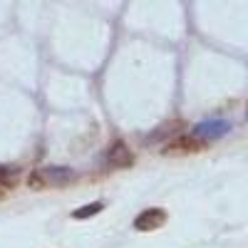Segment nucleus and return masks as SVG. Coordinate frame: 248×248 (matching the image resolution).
<instances>
[{
    "mask_svg": "<svg viewBox=\"0 0 248 248\" xmlns=\"http://www.w3.org/2000/svg\"><path fill=\"white\" fill-rule=\"evenodd\" d=\"M164 223H167V211H164V209H147V211H141L134 218V229L141 231V233H147V231L161 229Z\"/></svg>",
    "mask_w": 248,
    "mask_h": 248,
    "instance_id": "obj_2",
    "label": "nucleus"
},
{
    "mask_svg": "<svg viewBox=\"0 0 248 248\" xmlns=\"http://www.w3.org/2000/svg\"><path fill=\"white\" fill-rule=\"evenodd\" d=\"M206 147V141H201L199 137L194 134H184V137H176L169 141L167 152H174V154H191V152H201Z\"/></svg>",
    "mask_w": 248,
    "mask_h": 248,
    "instance_id": "obj_5",
    "label": "nucleus"
},
{
    "mask_svg": "<svg viewBox=\"0 0 248 248\" xmlns=\"http://www.w3.org/2000/svg\"><path fill=\"white\" fill-rule=\"evenodd\" d=\"M28 184H30V189H45V181H43V176H40V171H32L30 176H28Z\"/></svg>",
    "mask_w": 248,
    "mask_h": 248,
    "instance_id": "obj_8",
    "label": "nucleus"
},
{
    "mask_svg": "<svg viewBox=\"0 0 248 248\" xmlns=\"http://www.w3.org/2000/svg\"><path fill=\"white\" fill-rule=\"evenodd\" d=\"M246 114H248V109H246Z\"/></svg>",
    "mask_w": 248,
    "mask_h": 248,
    "instance_id": "obj_10",
    "label": "nucleus"
},
{
    "mask_svg": "<svg viewBox=\"0 0 248 248\" xmlns=\"http://www.w3.org/2000/svg\"><path fill=\"white\" fill-rule=\"evenodd\" d=\"M107 164H112L114 169H127L134 164V154L129 152V147L124 141H114L107 152Z\"/></svg>",
    "mask_w": 248,
    "mask_h": 248,
    "instance_id": "obj_3",
    "label": "nucleus"
},
{
    "mask_svg": "<svg viewBox=\"0 0 248 248\" xmlns=\"http://www.w3.org/2000/svg\"><path fill=\"white\" fill-rule=\"evenodd\" d=\"M102 209H105V203H102V201H94V203H87V206H82V209L72 211V218H77V221H82V218H90V216L99 214Z\"/></svg>",
    "mask_w": 248,
    "mask_h": 248,
    "instance_id": "obj_7",
    "label": "nucleus"
},
{
    "mask_svg": "<svg viewBox=\"0 0 248 248\" xmlns=\"http://www.w3.org/2000/svg\"><path fill=\"white\" fill-rule=\"evenodd\" d=\"M5 199V189H3V186H0V201H3Z\"/></svg>",
    "mask_w": 248,
    "mask_h": 248,
    "instance_id": "obj_9",
    "label": "nucleus"
},
{
    "mask_svg": "<svg viewBox=\"0 0 248 248\" xmlns=\"http://www.w3.org/2000/svg\"><path fill=\"white\" fill-rule=\"evenodd\" d=\"M231 129V124L226 119H209V122H201L194 127V137H199L201 141H209V139H221L226 137Z\"/></svg>",
    "mask_w": 248,
    "mask_h": 248,
    "instance_id": "obj_1",
    "label": "nucleus"
},
{
    "mask_svg": "<svg viewBox=\"0 0 248 248\" xmlns=\"http://www.w3.org/2000/svg\"><path fill=\"white\" fill-rule=\"evenodd\" d=\"M17 179H20V169L17 167H0V186H3V189L15 186Z\"/></svg>",
    "mask_w": 248,
    "mask_h": 248,
    "instance_id": "obj_6",
    "label": "nucleus"
},
{
    "mask_svg": "<svg viewBox=\"0 0 248 248\" xmlns=\"http://www.w3.org/2000/svg\"><path fill=\"white\" fill-rule=\"evenodd\" d=\"M40 176H43L45 186H67L75 181V171L67 167H47L40 169Z\"/></svg>",
    "mask_w": 248,
    "mask_h": 248,
    "instance_id": "obj_4",
    "label": "nucleus"
}]
</instances>
